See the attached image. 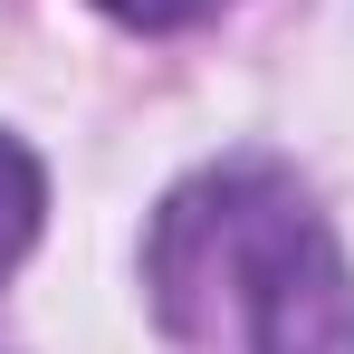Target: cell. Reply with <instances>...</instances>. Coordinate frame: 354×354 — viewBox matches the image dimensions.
Segmentation results:
<instances>
[{
  "instance_id": "3957f363",
  "label": "cell",
  "mask_w": 354,
  "mask_h": 354,
  "mask_svg": "<svg viewBox=\"0 0 354 354\" xmlns=\"http://www.w3.org/2000/svg\"><path fill=\"white\" fill-rule=\"evenodd\" d=\"M106 19H124V29H192V19H211L221 0H96Z\"/></svg>"
},
{
  "instance_id": "6da1fadb",
  "label": "cell",
  "mask_w": 354,
  "mask_h": 354,
  "mask_svg": "<svg viewBox=\"0 0 354 354\" xmlns=\"http://www.w3.org/2000/svg\"><path fill=\"white\" fill-rule=\"evenodd\" d=\"M144 288L201 354H354V268L278 163H221L153 211Z\"/></svg>"
},
{
  "instance_id": "7a4b0ae2",
  "label": "cell",
  "mask_w": 354,
  "mask_h": 354,
  "mask_svg": "<svg viewBox=\"0 0 354 354\" xmlns=\"http://www.w3.org/2000/svg\"><path fill=\"white\" fill-rule=\"evenodd\" d=\"M39 221H48V173L29 163V144H19V134H0V278L29 259Z\"/></svg>"
}]
</instances>
